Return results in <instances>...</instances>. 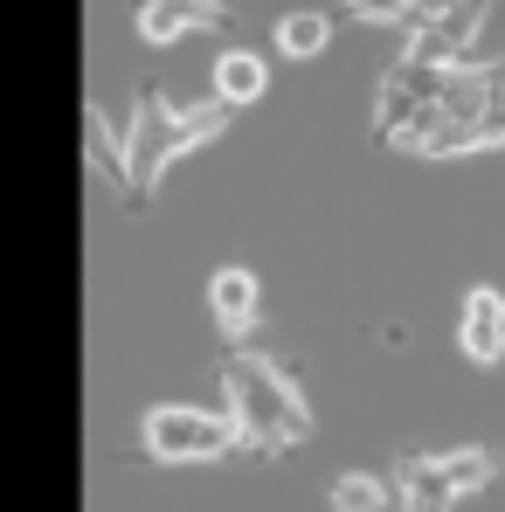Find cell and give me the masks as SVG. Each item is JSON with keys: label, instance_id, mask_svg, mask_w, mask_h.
I'll list each match as a JSON object with an SVG mask.
<instances>
[{"label": "cell", "instance_id": "obj_12", "mask_svg": "<svg viewBox=\"0 0 505 512\" xmlns=\"http://www.w3.org/2000/svg\"><path fill=\"white\" fill-rule=\"evenodd\" d=\"M326 42H333V21H326V14H312V7H298V14H284V21H277V56H291V63L326 56Z\"/></svg>", "mask_w": 505, "mask_h": 512}, {"label": "cell", "instance_id": "obj_8", "mask_svg": "<svg viewBox=\"0 0 505 512\" xmlns=\"http://www.w3.org/2000/svg\"><path fill=\"white\" fill-rule=\"evenodd\" d=\"M215 21H229L222 0H139V35H146V42H173V35L215 28Z\"/></svg>", "mask_w": 505, "mask_h": 512}, {"label": "cell", "instance_id": "obj_3", "mask_svg": "<svg viewBox=\"0 0 505 512\" xmlns=\"http://www.w3.org/2000/svg\"><path fill=\"white\" fill-rule=\"evenodd\" d=\"M222 388H229V416H236V429H243L250 443H298V436L312 429L305 395H298L270 360H236V367L222 374Z\"/></svg>", "mask_w": 505, "mask_h": 512}, {"label": "cell", "instance_id": "obj_10", "mask_svg": "<svg viewBox=\"0 0 505 512\" xmlns=\"http://www.w3.org/2000/svg\"><path fill=\"white\" fill-rule=\"evenodd\" d=\"M270 90V63L256 56V49H229V56H215V104H229V111H243Z\"/></svg>", "mask_w": 505, "mask_h": 512}, {"label": "cell", "instance_id": "obj_5", "mask_svg": "<svg viewBox=\"0 0 505 512\" xmlns=\"http://www.w3.org/2000/svg\"><path fill=\"white\" fill-rule=\"evenodd\" d=\"M485 7H492V0H443L416 35H409L402 63H422V70H450V63H464V56H471V35H478V21H485Z\"/></svg>", "mask_w": 505, "mask_h": 512}, {"label": "cell", "instance_id": "obj_11", "mask_svg": "<svg viewBox=\"0 0 505 512\" xmlns=\"http://www.w3.org/2000/svg\"><path fill=\"white\" fill-rule=\"evenodd\" d=\"M208 305H215V319L229 326V340H243L256 319V277L250 270H215L208 277Z\"/></svg>", "mask_w": 505, "mask_h": 512}, {"label": "cell", "instance_id": "obj_7", "mask_svg": "<svg viewBox=\"0 0 505 512\" xmlns=\"http://www.w3.org/2000/svg\"><path fill=\"white\" fill-rule=\"evenodd\" d=\"M457 340H464L471 360H505V298L492 284L464 291V326H457Z\"/></svg>", "mask_w": 505, "mask_h": 512}, {"label": "cell", "instance_id": "obj_14", "mask_svg": "<svg viewBox=\"0 0 505 512\" xmlns=\"http://www.w3.org/2000/svg\"><path fill=\"white\" fill-rule=\"evenodd\" d=\"M388 499H395V492H388L381 478H367V471H346L333 485V512H381Z\"/></svg>", "mask_w": 505, "mask_h": 512}, {"label": "cell", "instance_id": "obj_6", "mask_svg": "<svg viewBox=\"0 0 505 512\" xmlns=\"http://www.w3.org/2000/svg\"><path fill=\"white\" fill-rule=\"evenodd\" d=\"M443 70H422V63H395V70H388V77H381V97H374V125H381V139H388V146H395V139H402V132H409V125H416L422 111H429V104H436V97H443Z\"/></svg>", "mask_w": 505, "mask_h": 512}, {"label": "cell", "instance_id": "obj_13", "mask_svg": "<svg viewBox=\"0 0 505 512\" xmlns=\"http://www.w3.org/2000/svg\"><path fill=\"white\" fill-rule=\"evenodd\" d=\"M436 464H443V478L457 485V499H464V492H485V485H492V471H499L485 443H464V450H443Z\"/></svg>", "mask_w": 505, "mask_h": 512}, {"label": "cell", "instance_id": "obj_9", "mask_svg": "<svg viewBox=\"0 0 505 512\" xmlns=\"http://www.w3.org/2000/svg\"><path fill=\"white\" fill-rule=\"evenodd\" d=\"M395 499H402V512H450L457 485L443 478L436 457H402V471H395Z\"/></svg>", "mask_w": 505, "mask_h": 512}, {"label": "cell", "instance_id": "obj_15", "mask_svg": "<svg viewBox=\"0 0 505 512\" xmlns=\"http://www.w3.org/2000/svg\"><path fill=\"white\" fill-rule=\"evenodd\" d=\"M360 21H395V14H409V0H346Z\"/></svg>", "mask_w": 505, "mask_h": 512}, {"label": "cell", "instance_id": "obj_1", "mask_svg": "<svg viewBox=\"0 0 505 512\" xmlns=\"http://www.w3.org/2000/svg\"><path fill=\"white\" fill-rule=\"evenodd\" d=\"M416 160H450V153H478V146H505V63L492 77H464L450 84L416 125L395 139Z\"/></svg>", "mask_w": 505, "mask_h": 512}, {"label": "cell", "instance_id": "obj_2", "mask_svg": "<svg viewBox=\"0 0 505 512\" xmlns=\"http://www.w3.org/2000/svg\"><path fill=\"white\" fill-rule=\"evenodd\" d=\"M229 125V104H201V111H167L153 90H139V111H132V153H125V201H146V187L160 180V167H173L187 146H201L208 132Z\"/></svg>", "mask_w": 505, "mask_h": 512}, {"label": "cell", "instance_id": "obj_4", "mask_svg": "<svg viewBox=\"0 0 505 512\" xmlns=\"http://www.w3.org/2000/svg\"><path fill=\"white\" fill-rule=\"evenodd\" d=\"M139 436H146V450H153L160 464H187V457H222L243 429H236L229 409L208 416V409H187V402H160V409H146Z\"/></svg>", "mask_w": 505, "mask_h": 512}]
</instances>
